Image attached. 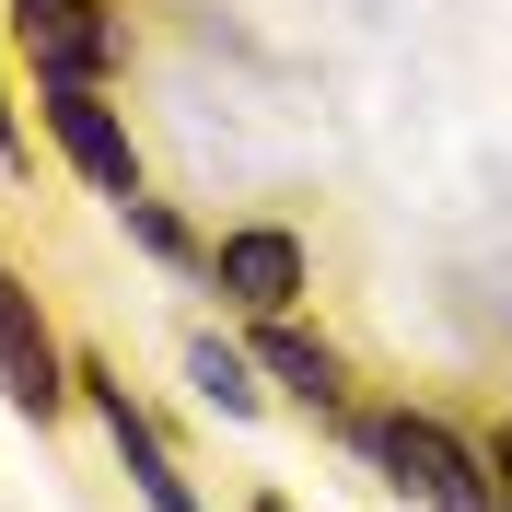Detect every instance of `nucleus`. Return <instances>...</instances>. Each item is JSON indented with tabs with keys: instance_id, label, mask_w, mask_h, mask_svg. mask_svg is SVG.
Here are the masks:
<instances>
[{
	"instance_id": "f257e3e1",
	"label": "nucleus",
	"mask_w": 512,
	"mask_h": 512,
	"mask_svg": "<svg viewBox=\"0 0 512 512\" xmlns=\"http://www.w3.org/2000/svg\"><path fill=\"white\" fill-rule=\"evenodd\" d=\"M350 443L373 454L408 501H431V512H501V466H489V443H466V431L431 419V408H384V419H361Z\"/></svg>"
},
{
	"instance_id": "f03ea898",
	"label": "nucleus",
	"mask_w": 512,
	"mask_h": 512,
	"mask_svg": "<svg viewBox=\"0 0 512 512\" xmlns=\"http://www.w3.org/2000/svg\"><path fill=\"white\" fill-rule=\"evenodd\" d=\"M12 47L35 82H105L128 59V24L117 0H12Z\"/></svg>"
},
{
	"instance_id": "7ed1b4c3",
	"label": "nucleus",
	"mask_w": 512,
	"mask_h": 512,
	"mask_svg": "<svg viewBox=\"0 0 512 512\" xmlns=\"http://www.w3.org/2000/svg\"><path fill=\"white\" fill-rule=\"evenodd\" d=\"M47 140H59V163L82 175V187L117 210V198H140V140H128V117L105 105V82H47Z\"/></svg>"
},
{
	"instance_id": "20e7f679",
	"label": "nucleus",
	"mask_w": 512,
	"mask_h": 512,
	"mask_svg": "<svg viewBox=\"0 0 512 512\" xmlns=\"http://www.w3.org/2000/svg\"><path fill=\"white\" fill-rule=\"evenodd\" d=\"M210 291H222L233 315H291L303 291H315V256H303V233L291 222H233L222 245H210Z\"/></svg>"
},
{
	"instance_id": "39448f33",
	"label": "nucleus",
	"mask_w": 512,
	"mask_h": 512,
	"mask_svg": "<svg viewBox=\"0 0 512 512\" xmlns=\"http://www.w3.org/2000/svg\"><path fill=\"white\" fill-rule=\"evenodd\" d=\"M0 396L24 419H59L82 384H70V350L47 338V315H35V291H24V268L0 256Z\"/></svg>"
},
{
	"instance_id": "423d86ee",
	"label": "nucleus",
	"mask_w": 512,
	"mask_h": 512,
	"mask_svg": "<svg viewBox=\"0 0 512 512\" xmlns=\"http://www.w3.org/2000/svg\"><path fill=\"white\" fill-rule=\"evenodd\" d=\"M70 384H82V408L105 419V443H117V466H128V478H140V501H152V512H198L187 466L163 454V431H152V419L128 408V384H117V361H94V350H82V361H70Z\"/></svg>"
},
{
	"instance_id": "0eeeda50",
	"label": "nucleus",
	"mask_w": 512,
	"mask_h": 512,
	"mask_svg": "<svg viewBox=\"0 0 512 512\" xmlns=\"http://www.w3.org/2000/svg\"><path fill=\"white\" fill-rule=\"evenodd\" d=\"M256 373H280L315 419H338V408H350V361L326 350V338H303L291 315H256Z\"/></svg>"
},
{
	"instance_id": "6e6552de",
	"label": "nucleus",
	"mask_w": 512,
	"mask_h": 512,
	"mask_svg": "<svg viewBox=\"0 0 512 512\" xmlns=\"http://www.w3.org/2000/svg\"><path fill=\"white\" fill-rule=\"evenodd\" d=\"M187 396H198L210 419H256V408H268L256 350H233V338H187Z\"/></svg>"
},
{
	"instance_id": "1a4fd4ad",
	"label": "nucleus",
	"mask_w": 512,
	"mask_h": 512,
	"mask_svg": "<svg viewBox=\"0 0 512 512\" xmlns=\"http://www.w3.org/2000/svg\"><path fill=\"white\" fill-rule=\"evenodd\" d=\"M117 222H128V245H140V256H163V268H210V245H198V233L175 222L152 187H140V198H117Z\"/></svg>"
},
{
	"instance_id": "9d476101",
	"label": "nucleus",
	"mask_w": 512,
	"mask_h": 512,
	"mask_svg": "<svg viewBox=\"0 0 512 512\" xmlns=\"http://www.w3.org/2000/svg\"><path fill=\"white\" fill-rule=\"evenodd\" d=\"M0 163H12V175L35 163V152H24V117H12V94H0Z\"/></svg>"
},
{
	"instance_id": "9b49d317",
	"label": "nucleus",
	"mask_w": 512,
	"mask_h": 512,
	"mask_svg": "<svg viewBox=\"0 0 512 512\" xmlns=\"http://www.w3.org/2000/svg\"><path fill=\"white\" fill-rule=\"evenodd\" d=\"M245 512H291V501H280V489H256V501H245Z\"/></svg>"
}]
</instances>
